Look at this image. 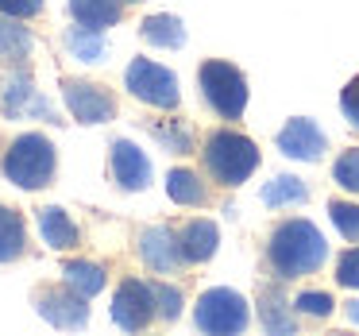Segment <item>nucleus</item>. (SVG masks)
I'll return each mask as SVG.
<instances>
[{"label":"nucleus","instance_id":"nucleus-8","mask_svg":"<svg viewBox=\"0 0 359 336\" xmlns=\"http://www.w3.org/2000/svg\"><path fill=\"white\" fill-rule=\"evenodd\" d=\"M62 97H66V109L74 112V120H81V124H104V120L116 116L112 93H104V89L93 86V81L66 78L62 81Z\"/></svg>","mask_w":359,"mask_h":336},{"label":"nucleus","instance_id":"nucleus-7","mask_svg":"<svg viewBox=\"0 0 359 336\" xmlns=\"http://www.w3.org/2000/svg\"><path fill=\"white\" fill-rule=\"evenodd\" d=\"M155 290L147 286V282L140 278H128L120 282L116 297H112V321H116L124 332H135V328H143L151 317H155Z\"/></svg>","mask_w":359,"mask_h":336},{"label":"nucleus","instance_id":"nucleus-9","mask_svg":"<svg viewBox=\"0 0 359 336\" xmlns=\"http://www.w3.org/2000/svg\"><path fill=\"white\" fill-rule=\"evenodd\" d=\"M35 309H39L43 321H50L55 328H81L89 321V305L78 290H43L35 297Z\"/></svg>","mask_w":359,"mask_h":336},{"label":"nucleus","instance_id":"nucleus-28","mask_svg":"<svg viewBox=\"0 0 359 336\" xmlns=\"http://www.w3.org/2000/svg\"><path fill=\"white\" fill-rule=\"evenodd\" d=\"M155 309H158V317H166V321H174L182 313V294L174 286H166V282H155Z\"/></svg>","mask_w":359,"mask_h":336},{"label":"nucleus","instance_id":"nucleus-22","mask_svg":"<svg viewBox=\"0 0 359 336\" xmlns=\"http://www.w3.org/2000/svg\"><path fill=\"white\" fill-rule=\"evenodd\" d=\"M66 286L78 290L81 297H93L104 290V271L97 263H66Z\"/></svg>","mask_w":359,"mask_h":336},{"label":"nucleus","instance_id":"nucleus-19","mask_svg":"<svg viewBox=\"0 0 359 336\" xmlns=\"http://www.w3.org/2000/svg\"><path fill=\"white\" fill-rule=\"evenodd\" d=\"M32 55V32L16 24V16H0V58H27Z\"/></svg>","mask_w":359,"mask_h":336},{"label":"nucleus","instance_id":"nucleus-27","mask_svg":"<svg viewBox=\"0 0 359 336\" xmlns=\"http://www.w3.org/2000/svg\"><path fill=\"white\" fill-rule=\"evenodd\" d=\"M155 140L163 143L166 151H174V155H186V151L194 147L189 128H182V124H155Z\"/></svg>","mask_w":359,"mask_h":336},{"label":"nucleus","instance_id":"nucleus-32","mask_svg":"<svg viewBox=\"0 0 359 336\" xmlns=\"http://www.w3.org/2000/svg\"><path fill=\"white\" fill-rule=\"evenodd\" d=\"M0 12L4 16H16V20H27V16H39L43 12V0H0Z\"/></svg>","mask_w":359,"mask_h":336},{"label":"nucleus","instance_id":"nucleus-29","mask_svg":"<svg viewBox=\"0 0 359 336\" xmlns=\"http://www.w3.org/2000/svg\"><path fill=\"white\" fill-rule=\"evenodd\" d=\"M332 297L328 294H317V290H305V294H297V302H294V309L297 313H309V317H328L332 313Z\"/></svg>","mask_w":359,"mask_h":336},{"label":"nucleus","instance_id":"nucleus-6","mask_svg":"<svg viewBox=\"0 0 359 336\" xmlns=\"http://www.w3.org/2000/svg\"><path fill=\"white\" fill-rule=\"evenodd\" d=\"M124 78L132 97H140L143 105H155V109H174L178 105V78L166 66L151 62V58H135Z\"/></svg>","mask_w":359,"mask_h":336},{"label":"nucleus","instance_id":"nucleus-31","mask_svg":"<svg viewBox=\"0 0 359 336\" xmlns=\"http://www.w3.org/2000/svg\"><path fill=\"white\" fill-rule=\"evenodd\" d=\"M340 109H344V116H348V124L359 132V78L348 81V89H344V97H340Z\"/></svg>","mask_w":359,"mask_h":336},{"label":"nucleus","instance_id":"nucleus-23","mask_svg":"<svg viewBox=\"0 0 359 336\" xmlns=\"http://www.w3.org/2000/svg\"><path fill=\"white\" fill-rule=\"evenodd\" d=\"M66 47H70L74 58H81V62H101L104 58V35L97 32V27H74V32L66 35Z\"/></svg>","mask_w":359,"mask_h":336},{"label":"nucleus","instance_id":"nucleus-2","mask_svg":"<svg viewBox=\"0 0 359 336\" xmlns=\"http://www.w3.org/2000/svg\"><path fill=\"white\" fill-rule=\"evenodd\" d=\"M205 166L217 182L224 186H240V182L251 178V170L259 166V151L248 135L236 132H217L209 143H205Z\"/></svg>","mask_w":359,"mask_h":336},{"label":"nucleus","instance_id":"nucleus-24","mask_svg":"<svg viewBox=\"0 0 359 336\" xmlns=\"http://www.w3.org/2000/svg\"><path fill=\"white\" fill-rule=\"evenodd\" d=\"M305 197H309V189H305L297 178H290V174L266 182V189H263V201L271 205V209H282V205H302Z\"/></svg>","mask_w":359,"mask_h":336},{"label":"nucleus","instance_id":"nucleus-14","mask_svg":"<svg viewBox=\"0 0 359 336\" xmlns=\"http://www.w3.org/2000/svg\"><path fill=\"white\" fill-rule=\"evenodd\" d=\"M178 243H182V259H186V263H205V259H212V251H217V224H212V220H189V224L182 228Z\"/></svg>","mask_w":359,"mask_h":336},{"label":"nucleus","instance_id":"nucleus-20","mask_svg":"<svg viewBox=\"0 0 359 336\" xmlns=\"http://www.w3.org/2000/svg\"><path fill=\"white\" fill-rule=\"evenodd\" d=\"M166 194L174 205H201L205 201V182L194 170H170L166 174Z\"/></svg>","mask_w":359,"mask_h":336},{"label":"nucleus","instance_id":"nucleus-26","mask_svg":"<svg viewBox=\"0 0 359 336\" xmlns=\"http://www.w3.org/2000/svg\"><path fill=\"white\" fill-rule=\"evenodd\" d=\"M332 178L340 182L348 194H359V151H344L332 166Z\"/></svg>","mask_w":359,"mask_h":336},{"label":"nucleus","instance_id":"nucleus-5","mask_svg":"<svg viewBox=\"0 0 359 336\" xmlns=\"http://www.w3.org/2000/svg\"><path fill=\"white\" fill-rule=\"evenodd\" d=\"M197 328H205V332H240V328H248V302H243L236 290H209V294L197 297V313H194Z\"/></svg>","mask_w":359,"mask_h":336},{"label":"nucleus","instance_id":"nucleus-16","mask_svg":"<svg viewBox=\"0 0 359 336\" xmlns=\"http://www.w3.org/2000/svg\"><path fill=\"white\" fill-rule=\"evenodd\" d=\"M140 35L151 43V47H166V51H174V47L186 43V27H182L178 16H147L140 24Z\"/></svg>","mask_w":359,"mask_h":336},{"label":"nucleus","instance_id":"nucleus-30","mask_svg":"<svg viewBox=\"0 0 359 336\" xmlns=\"http://www.w3.org/2000/svg\"><path fill=\"white\" fill-rule=\"evenodd\" d=\"M336 282L348 290H359V248L344 251L340 263H336Z\"/></svg>","mask_w":359,"mask_h":336},{"label":"nucleus","instance_id":"nucleus-3","mask_svg":"<svg viewBox=\"0 0 359 336\" xmlns=\"http://www.w3.org/2000/svg\"><path fill=\"white\" fill-rule=\"evenodd\" d=\"M4 174L20 189H43L55 178V147L43 135H20L4 155Z\"/></svg>","mask_w":359,"mask_h":336},{"label":"nucleus","instance_id":"nucleus-13","mask_svg":"<svg viewBox=\"0 0 359 336\" xmlns=\"http://www.w3.org/2000/svg\"><path fill=\"white\" fill-rule=\"evenodd\" d=\"M112 178L124 189H147L151 182V163L143 159V151L128 140L112 143Z\"/></svg>","mask_w":359,"mask_h":336},{"label":"nucleus","instance_id":"nucleus-4","mask_svg":"<svg viewBox=\"0 0 359 336\" xmlns=\"http://www.w3.org/2000/svg\"><path fill=\"white\" fill-rule=\"evenodd\" d=\"M197 78H201L205 101H209L220 116L224 120L243 116V109H248V81H243V74L236 70V66L212 58V62H205L201 70H197Z\"/></svg>","mask_w":359,"mask_h":336},{"label":"nucleus","instance_id":"nucleus-1","mask_svg":"<svg viewBox=\"0 0 359 336\" xmlns=\"http://www.w3.org/2000/svg\"><path fill=\"white\" fill-rule=\"evenodd\" d=\"M325 255H328V243L309 220H286V224H278L271 236V248H266V259H271L278 278L313 274L325 263Z\"/></svg>","mask_w":359,"mask_h":336},{"label":"nucleus","instance_id":"nucleus-10","mask_svg":"<svg viewBox=\"0 0 359 336\" xmlns=\"http://www.w3.org/2000/svg\"><path fill=\"white\" fill-rule=\"evenodd\" d=\"M278 151L290 159H302V163H317L325 155V135H320V128L313 120L297 116L278 132Z\"/></svg>","mask_w":359,"mask_h":336},{"label":"nucleus","instance_id":"nucleus-17","mask_svg":"<svg viewBox=\"0 0 359 336\" xmlns=\"http://www.w3.org/2000/svg\"><path fill=\"white\" fill-rule=\"evenodd\" d=\"M70 12L81 27H112L120 20V0H70Z\"/></svg>","mask_w":359,"mask_h":336},{"label":"nucleus","instance_id":"nucleus-21","mask_svg":"<svg viewBox=\"0 0 359 336\" xmlns=\"http://www.w3.org/2000/svg\"><path fill=\"white\" fill-rule=\"evenodd\" d=\"M263 328L266 332H290L294 317H290V302L282 297L278 286L263 290Z\"/></svg>","mask_w":359,"mask_h":336},{"label":"nucleus","instance_id":"nucleus-15","mask_svg":"<svg viewBox=\"0 0 359 336\" xmlns=\"http://www.w3.org/2000/svg\"><path fill=\"white\" fill-rule=\"evenodd\" d=\"M39 236H43V243H50L55 251H66V248L78 243V228H74V220L66 217L58 205L39 209Z\"/></svg>","mask_w":359,"mask_h":336},{"label":"nucleus","instance_id":"nucleus-11","mask_svg":"<svg viewBox=\"0 0 359 336\" xmlns=\"http://www.w3.org/2000/svg\"><path fill=\"white\" fill-rule=\"evenodd\" d=\"M0 109L8 112V116H43V120H55V109H50V105L32 89V78H27V74L8 78V86L0 89Z\"/></svg>","mask_w":359,"mask_h":336},{"label":"nucleus","instance_id":"nucleus-12","mask_svg":"<svg viewBox=\"0 0 359 336\" xmlns=\"http://www.w3.org/2000/svg\"><path fill=\"white\" fill-rule=\"evenodd\" d=\"M140 255H143V263H147L151 271L170 274L174 267L182 263V243H178V236H174L170 228L155 224V228H147V232L140 236Z\"/></svg>","mask_w":359,"mask_h":336},{"label":"nucleus","instance_id":"nucleus-18","mask_svg":"<svg viewBox=\"0 0 359 336\" xmlns=\"http://www.w3.org/2000/svg\"><path fill=\"white\" fill-rule=\"evenodd\" d=\"M24 251V217L8 205H0V263H12Z\"/></svg>","mask_w":359,"mask_h":336},{"label":"nucleus","instance_id":"nucleus-33","mask_svg":"<svg viewBox=\"0 0 359 336\" xmlns=\"http://www.w3.org/2000/svg\"><path fill=\"white\" fill-rule=\"evenodd\" d=\"M348 321H355V325H359V302L348 305Z\"/></svg>","mask_w":359,"mask_h":336},{"label":"nucleus","instance_id":"nucleus-25","mask_svg":"<svg viewBox=\"0 0 359 336\" xmlns=\"http://www.w3.org/2000/svg\"><path fill=\"white\" fill-rule=\"evenodd\" d=\"M328 217H332L336 228H340V236H348V240H359V205L332 201V205H328Z\"/></svg>","mask_w":359,"mask_h":336}]
</instances>
